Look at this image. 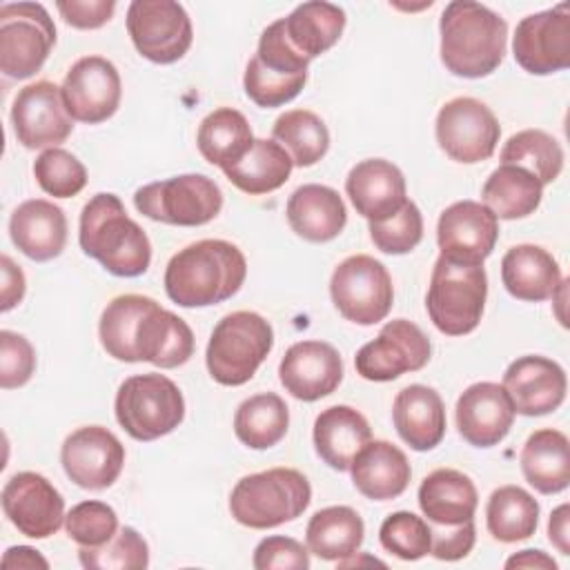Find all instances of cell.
Instances as JSON below:
<instances>
[{"label":"cell","instance_id":"cell-1","mask_svg":"<svg viewBox=\"0 0 570 570\" xmlns=\"http://www.w3.org/2000/svg\"><path fill=\"white\" fill-rule=\"evenodd\" d=\"M98 336L105 352L122 363L147 361L171 370L194 354V332L174 312L142 294H122L100 314Z\"/></svg>","mask_w":570,"mask_h":570},{"label":"cell","instance_id":"cell-2","mask_svg":"<svg viewBox=\"0 0 570 570\" xmlns=\"http://www.w3.org/2000/svg\"><path fill=\"white\" fill-rule=\"evenodd\" d=\"M243 252L220 238L178 249L165 267V292L180 307H209L232 298L245 283Z\"/></svg>","mask_w":570,"mask_h":570},{"label":"cell","instance_id":"cell-3","mask_svg":"<svg viewBox=\"0 0 570 570\" xmlns=\"http://www.w3.org/2000/svg\"><path fill=\"white\" fill-rule=\"evenodd\" d=\"M441 62L461 78L490 76L505 56L508 22L474 0L445 4L439 22Z\"/></svg>","mask_w":570,"mask_h":570},{"label":"cell","instance_id":"cell-4","mask_svg":"<svg viewBox=\"0 0 570 570\" xmlns=\"http://www.w3.org/2000/svg\"><path fill=\"white\" fill-rule=\"evenodd\" d=\"M78 243L87 256L114 276H140L151 263L149 236L127 216L122 200L109 191L91 196L82 207Z\"/></svg>","mask_w":570,"mask_h":570},{"label":"cell","instance_id":"cell-5","mask_svg":"<svg viewBox=\"0 0 570 570\" xmlns=\"http://www.w3.org/2000/svg\"><path fill=\"white\" fill-rule=\"evenodd\" d=\"M312 501L307 476L294 468H269L243 476L229 494L232 517L252 530L298 519Z\"/></svg>","mask_w":570,"mask_h":570},{"label":"cell","instance_id":"cell-6","mask_svg":"<svg viewBox=\"0 0 570 570\" xmlns=\"http://www.w3.org/2000/svg\"><path fill=\"white\" fill-rule=\"evenodd\" d=\"M488 296V274L483 265L459 263L439 256L425 296L432 325L448 336H463L476 330Z\"/></svg>","mask_w":570,"mask_h":570},{"label":"cell","instance_id":"cell-7","mask_svg":"<svg viewBox=\"0 0 570 570\" xmlns=\"http://www.w3.org/2000/svg\"><path fill=\"white\" fill-rule=\"evenodd\" d=\"M274 347V330L256 312L238 309L223 316L207 343L209 376L227 387L247 383Z\"/></svg>","mask_w":570,"mask_h":570},{"label":"cell","instance_id":"cell-8","mask_svg":"<svg viewBox=\"0 0 570 570\" xmlns=\"http://www.w3.org/2000/svg\"><path fill=\"white\" fill-rule=\"evenodd\" d=\"M307 67L309 60L289 45L283 18H278L263 29L258 49L245 67V94L263 109L281 107L301 94L307 82Z\"/></svg>","mask_w":570,"mask_h":570},{"label":"cell","instance_id":"cell-9","mask_svg":"<svg viewBox=\"0 0 570 570\" xmlns=\"http://www.w3.org/2000/svg\"><path fill=\"white\" fill-rule=\"evenodd\" d=\"M120 428L136 441H156L185 419L180 387L165 374L147 372L125 379L114 401Z\"/></svg>","mask_w":570,"mask_h":570},{"label":"cell","instance_id":"cell-10","mask_svg":"<svg viewBox=\"0 0 570 570\" xmlns=\"http://www.w3.org/2000/svg\"><path fill=\"white\" fill-rule=\"evenodd\" d=\"M134 205L156 223L198 227L220 214L223 191L205 174H180L142 185L134 194Z\"/></svg>","mask_w":570,"mask_h":570},{"label":"cell","instance_id":"cell-11","mask_svg":"<svg viewBox=\"0 0 570 570\" xmlns=\"http://www.w3.org/2000/svg\"><path fill=\"white\" fill-rule=\"evenodd\" d=\"M56 45V24L40 2L0 7V71L24 80L42 69Z\"/></svg>","mask_w":570,"mask_h":570},{"label":"cell","instance_id":"cell-12","mask_svg":"<svg viewBox=\"0 0 570 570\" xmlns=\"http://www.w3.org/2000/svg\"><path fill=\"white\" fill-rule=\"evenodd\" d=\"M330 296L345 321L374 325L383 321L394 303L392 276L381 261L354 254L341 261L330 278Z\"/></svg>","mask_w":570,"mask_h":570},{"label":"cell","instance_id":"cell-13","mask_svg":"<svg viewBox=\"0 0 570 570\" xmlns=\"http://www.w3.org/2000/svg\"><path fill=\"white\" fill-rule=\"evenodd\" d=\"M127 33L138 53L156 65L180 60L194 40L191 20L174 0H134L127 9Z\"/></svg>","mask_w":570,"mask_h":570},{"label":"cell","instance_id":"cell-14","mask_svg":"<svg viewBox=\"0 0 570 570\" xmlns=\"http://www.w3.org/2000/svg\"><path fill=\"white\" fill-rule=\"evenodd\" d=\"M439 147L456 163L474 165L488 160L501 138V127L492 109L470 96L448 100L434 122Z\"/></svg>","mask_w":570,"mask_h":570},{"label":"cell","instance_id":"cell-15","mask_svg":"<svg viewBox=\"0 0 570 570\" xmlns=\"http://www.w3.org/2000/svg\"><path fill=\"white\" fill-rule=\"evenodd\" d=\"M432 354L430 338L425 332L407 321V318H394L387 321L379 336L370 343H365L356 356L354 367L356 374L365 381H394L405 372H419L428 365Z\"/></svg>","mask_w":570,"mask_h":570},{"label":"cell","instance_id":"cell-16","mask_svg":"<svg viewBox=\"0 0 570 570\" xmlns=\"http://www.w3.org/2000/svg\"><path fill=\"white\" fill-rule=\"evenodd\" d=\"M517 65L532 76H548L570 65V7L552 9L521 18L512 38Z\"/></svg>","mask_w":570,"mask_h":570},{"label":"cell","instance_id":"cell-17","mask_svg":"<svg viewBox=\"0 0 570 570\" xmlns=\"http://www.w3.org/2000/svg\"><path fill=\"white\" fill-rule=\"evenodd\" d=\"M11 125L18 142L27 149L58 147L73 131V118L65 107L62 89L49 80L31 82L16 94Z\"/></svg>","mask_w":570,"mask_h":570},{"label":"cell","instance_id":"cell-18","mask_svg":"<svg viewBox=\"0 0 570 570\" xmlns=\"http://www.w3.org/2000/svg\"><path fill=\"white\" fill-rule=\"evenodd\" d=\"M2 510L13 528L29 539H47L65 523V499L38 472H16L2 488Z\"/></svg>","mask_w":570,"mask_h":570},{"label":"cell","instance_id":"cell-19","mask_svg":"<svg viewBox=\"0 0 570 570\" xmlns=\"http://www.w3.org/2000/svg\"><path fill=\"white\" fill-rule=\"evenodd\" d=\"M60 463L78 488L105 490L114 485L122 472L125 445L107 428L85 425L65 439Z\"/></svg>","mask_w":570,"mask_h":570},{"label":"cell","instance_id":"cell-20","mask_svg":"<svg viewBox=\"0 0 570 570\" xmlns=\"http://www.w3.org/2000/svg\"><path fill=\"white\" fill-rule=\"evenodd\" d=\"M62 100L73 120L98 125L118 111L122 82L116 65L102 56L76 60L62 80Z\"/></svg>","mask_w":570,"mask_h":570},{"label":"cell","instance_id":"cell-21","mask_svg":"<svg viewBox=\"0 0 570 570\" xmlns=\"http://www.w3.org/2000/svg\"><path fill=\"white\" fill-rule=\"evenodd\" d=\"M499 238V218L476 200H456L445 207L436 223L441 256L459 263L483 265Z\"/></svg>","mask_w":570,"mask_h":570},{"label":"cell","instance_id":"cell-22","mask_svg":"<svg viewBox=\"0 0 570 570\" xmlns=\"http://www.w3.org/2000/svg\"><path fill=\"white\" fill-rule=\"evenodd\" d=\"M278 379L294 399L312 403L341 385L343 361L338 350L325 341H298L281 358Z\"/></svg>","mask_w":570,"mask_h":570},{"label":"cell","instance_id":"cell-23","mask_svg":"<svg viewBox=\"0 0 570 570\" xmlns=\"http://www.w3.org/2000/svg\"><path fill=\"white\" fill-rule=\"evenodd\" d=\"M501 385L508 392L517 414L543 416L563 403L568 379L557 361L528 354L508 365Z\"/></svg>","mask_w":570,"mask_h":570},{"label":"cell","instance_id":"cell-24","mask_svg":"<svg viewBox=\"0 0 570 570\" xmlns=\"http://www.w3.org/2000/svg\"><path fill=\"white\" fill-rule=\"evenodd\" d=\"M514 414L508 392L492 381L465 387L454 407L456 430L474 448L499 445L508 436Z\"/></svg>","mask_w":570,"mask_h":570},{"label":"cell","instance_id":"cell-25","mask_svg":"<svg viewBox=\"0 0 570 570\" xmlns=\"http://www.w3.org/2000/svg\"><path fill=\"white\" fill-rule=\"evenodd\" d=\"M345 194L350 196L356 214L370 223L392 216L407 200L403 171L385 158L356 163L345 178Z\"/></svg>","mask_w":570,"mask_h":570},{"label":"cell","instance_id":"cell-26","mask_svg":"<svg viewBox=\"0 0 570 570\" xmlns=\"http://www.w3.org/2000/svg\"><path fill=\"white\" fill-rule=\"evenodd\" d=\"M9 236L27 258L36 263L51 261L65 249L67 216L51 200H24L9 218Z\"/></svg>","mask_w":570,"mask_h":570},{"label":"cell","instance_id":"cell-27","mask_svg":"<svg viewBox=\"0 0 570 570\" xmlns=\"http://www.w3.org/2000/svg\"><path fill=\"white\" fill-rule=\"evenodd\" d=\"M392 421L399 436L416 452L436 448L445 436V405L434 387L412 383L394 396Z\"/></svg>","mask_w":570,"mask_h":570},{"label":"cell","instance_id":"cell-28","mask_svg":"<svg viewBox=\"0 0 570 570\" xmlns=\"http://www.w3.org/2000/svg\"><path fill=\"white\" fill-rule=\"evenodd\" d=\"M476 505V488L461 470L439 468L419 485V508L430 525L452 528L474 521Z\"/></svg>","mask_w":570,"mask_h":570},{"label":"cell","instance_id":"cell-29","mask_svg":"<svg viewBox=\"0 0 570 570\" xmlns=\"http://www.w3.org/2000/svg\"><path fill=\"white\" fill-rule=\"evenodd\" d=\"M285 214L292 232L309 243L336 238L347 223V209L338 191L316 183L294 189L287 198Z\"/></svg>","mask_w":570,"mask_h":570},{"label":"cell","instance_id":"cell-30","mask_svg":"<svg viewBox=\"0 0 570 570\" xmlns=\"http://www.w3.org/2000/svg\"><path fill=\"white\" fill-rule=\"evenodd\" d=\"M354 488L372 501H390L410 485L412 468L401 448L390 441H370L350 465Z\"/></svg>","mask_w":570,"mask_h":570},{"label":"cell","instance_id":"cell-31","mask_svg":"<svg viewBox=\"0 0 570 570\" xmlns=\"http://www.w3.org/2000/svg\"><path fill=\"white\" fill-rule=\"evenodd\" d=\"M561 278L563 276L557 258L539 245H514L501 258V281L508 294L517 301H548L557 292Z\"/></svg>","mask_w":570,"mask_h":570},{"label":"cell","instance_id":"cell-32","mask_svg":"<svg viewBox=\"0 0 570 570\" xmlns=\"http://www.w3.org/2000/svg\"><path fill=\"white\" fill-rule=\"evenodd\" d=\"M314 450L332 470L347 472L354 456L372 441L367 419L350 405L325 407L314 421Z\"/></svg>","mask_w":570,"mask_h":570},{"label":"cell","instance_id":"cell-33","mask_svg":"<svg viewBox=\"0 0 570 570\" xmlns=\"http://www.w3.org/2000/svg\"><path fill=\"white\" fill-rule=\"evenodd\" d=\"M519 461L525 481L541 494L563 492L570 483V441L561 430L543 428L532 432Z\"/></svg>","mask_w":570,"mask_h":570},{"label":"cell","instance_id":"cell-34","mask_svg":"<svg viewBox=\"0 0 570 570\" xmlns=\"http://www.w3.org/2000/svg\"><path fill=\"white\" fill-rule=\"evenodd\" d=\"M345 20V11L338 4L312 0L298 4L287 18H283V29L289 45L312 60L338 42Z\"/></svg>","mask_w":570,"mask_h":570},{"label":"cell","instance_id":"cell-35","mask_svg":"<svg viewBox=\"0 0 570 570\" xmlns=\"http://www.w3.org/2000/svg\"><path fill=\"white\" fill-rule=\"evenodd\" d=\"M363 539V519L350 505H330L314 512L305 530L307 550L323 561H341L358 552Z\"/></svg>","mask_w":570,"mask_h":570},{"label":"cell","instance_id":"cell-36","mask_svg":"<svg viewBox=\"0 0 570 570\" xmlns=\"http://www.w3.org/2000/svg\"><path fill=\"white\" fill-rule=\"evenodd\" d=\"M292 167L294 163L289 154L276 140L254 138L245 156L234 165L225 167L223 174L240 191L249 196H261L283 187L292 174Z\"/></svg>","mask_w":570,"mask_h":570},{"label":"cell","instance_id":"cell-37","mask_svg":"<svg viewBox=\"0 0 570 570\" xmlns=\"http://www.w3.org/2000/svg\"><path fill=\"white\" fill-rule=\"evenodd\" d=\"M543 185L523 167L499 165L481 189L483 205L503 220H517L534 214L541 205Z\"/></svg>","mask_w":570,"mask_h":570},{"label":"cell","instance_id":"cell-38","mask_svg":"<svg viewBox=\"0 0 570 570\" xmlns=\"http://www.w3.org/2000/svg\"><path fill=\"white\" fill-rule=\"evenodd\" d=\"M254 134L247 118L232 107H218L207 114L196 134L200 156L220 169L234 165L252 147Z\"/></svg>","mask_w":570,"mask_h":570},{"label":"cell","instance_id":"cell-39","mask_svg":"<svg viewBox=\"0 0 570 570\" xmlns=\"http://www.w3.org/2000/svg\"><path fill=\"white\" fill-rule=\"evenodd\" d=\"M289 428V410L274 392H261L245 399L234 414L236 439L252 450L276 445Z\"/></svg>","mask_w":570,"mask_h":570},{"label":"cell","instance_id":"cell-40","mask_svg":"<svg viewBox=\"0 0 570 570\" xmlns=\"http://www.w3.org/2000/svg\"><path fill=\"white\" fill-rule=\"evenodd\" d=\"M485 523L492 539L501 543L530 539L539 525V503L519 485H501L488 499Z\"/></svg>","mask_w":570,"mask_h":570},{"label":"cell","instance_id":"cell-41","mask_svg":"<svg viewBox=\"0 0 570 570\" xmlns=\"http://www.w3.org/2000/svg\"><path fill=\"white\" fill-rule=\"evenodd\" d=\"M274 140L289 154L296 167L316 165L330 149V131L309 109H289L274 120Z\"/></svg>","mask_w":570,"mask_h":570},{"label":"cell","instance_id":"cell-42","mask_svg":"<svg viewBox=\"0 0 570 570\" xmlns=\"http://www.w3.org/2000/svg\"><path fill=\"white\" fill-rule=\"evenodd\" d=\"M501 165L523 167L541 185H548L554 183L563 169V149L550 134L541 129H523L505 140Z\"/></svg>","mask_w":570,"mask_h":570},{"label":"cell","instance_id":"cell-43","mask_svg":"<svg viewBox=\"0 0 570 570\" xmlns=\"http://www.w3.org/2000/svg\"><path fill=\"white\" fill-rule=\"evenodd\" d=\"M78 559L87 570H145L149 566V546L138 530L125 525L105 546L80 548Z\"/></svg>","mask_w":570,"mask_h":570},{"label":"cell","instance_id":"cell-44","mask_svg":"<svg viewBox=\"0 0 570 570\" xmlns=\"http://www.w3.org/2000/svg\"><path fill=\"white\" fill-rule=\"evenodd\" d=\"M33 178L40 189L53 198H71L87 185L85 165L67 149H45L33 163Z\"/></svg>","mask_w":570,"mask_h":570},{"label":"cell","instance_id":"cell-45","mask_svg":"<svg viewBox=\"0 0 570 570\" xmlns=\"http://www.w3.org/2000/svg\"><path fill=\"white\" fill-rule=\"evenodd\" d=\"M379 541L394 557L403 561H416L430 554V546H432L430 523L423 517L407 510L392 512L390 517L383 519L379 528Z\"/></svg>","mask_w":570,"mask_h":570},{"label":"cell","instance_id":"cell-46","mask_svg":"<svg viewBox=\"0 0 570 570\" xmlns=\"http://www.w3.org/2000/svg\"><path fill=\"white\" fill-rule=\"evenodd\" d=\"M370 238L383 254L399 256L412 252L423 238L421 209L412 200H405L392 216L370 223Z\"/></svg>","mask_w":570,"mask_h":570},{"label":"cell","instance_id":"cell-47","mask_svg":"<svg viewBox=\"0 0 570 570\" xmlns=\"http://www.w3.org/2000/svg\"><path fill=\"white\" fill-rule=\"evenodd\" d=\"M65 530L80 548H98L118 532V514L105 501H80L67 512Z\"/></svg>","mask_w":570,"mask_h":570},{"label":"cell","instance_id":"cell-48","mask_svg":"<svg viewBox=\"0 0 570 570\" xmlns=\"http://www.w3.org/2000/svg\"><path fill=\"white\" fill-rule=\"evenodd\" d=\"M36 372V350L18 332H0V385L2 390L22 387Z\"/></svg>","mask_w":570,"mask_h":570},{"label":"cell","instance_id":"cell-49","mask_svg":"<svg viewBox=\"0 0 570 570\" xmlns=\"http://www.w3.org/2000/svg\"><path fill=\"white\" fill-rule=\"evenodd\" d=\"M256 570H272V568H294V570H307L309 568V550L283 534L265 537L258 541L254 548V559H252Z\"/></svg>","mask_w":570,"mask_h":570},{"label":"cell","instance_id":"cell-50","mask_svg":"<svg viewBox=\"0 0 570 570\" xmlns=\"http://www.w3.org/2000/svg\"><path fill=\"white\" fill-rule=\"evenodd\" d=\"M430 532H432L430 554L439 561H459V559L468 557L476 541L474 521L452 525V528L430 525Z\"/></svg>","mask_w":570,"mask_h":570},{"label":"cell","instance_id":"cell-51","mask_svg":"<svg viewBox=\"0 0 570 570\" xmlns=\"http://www.w3.org/2000/svg\"><path fill=\"white\" fill-rule=\"evenodd\" d=\"M56 9L62 20L76 29H98L111 20L116 11L114 0H58Z\"/></svg>","mask_w":570,"mask_h":570},{"label":"cell","instance_id":"cell-52","mask_svg":"<svg viewBox=\"0 0 570 570\" xmlns=\"http://www.w3.org/2000/svg\"><path fill=\"white\" fill-rule=\"evenodd\" d=\"M0 267H2V305H0V309L9 312L11 307H16L22 301L27 281H24L20 265H16L7 254H2Z\"/></svg>","mask_w":570,"mask_h":570},{"label":"cell","instance_id":"cell-53","mask_svg":"<svg viewBox=\"0 0 570 570\" xmlns=\"http://www.w3.org/2000/svg\"><path fill=\"white\" fill-rule=\"evenodd\" d=\"M568 519H570V508L568 503H561L559 508L552 510L550 519H548V539L550 543L561 552V554H570V528H568Z\"/></svg>","mask_w":570,"mask_h":570},{"label":"cell","instance_id":"cell-54","mask_svg":"<svg viewBox=\"0 0 570 570\" xmlns=\"http://www.w3.org/2000/svg\"><path fill=\"white\" fill-rule=\"evenodd\" d=\"M2 568H24V570H36L49 568V561L29 546H11L4 554H2Z\"/></svg>","mask_w":570,"mask_h":570},{"label":"cell","instance_id":"cell-55","mask_svg":"<svg viewBox=\"0 0 570 570\" xmlns=\"http://www.w3.org/2000/svg\"><path fill=\"white\" fill-rule=\"evenodd\" d=\"M505 568H534V570H557V561L546 554L543 550H521L517 554H512L505 561Z\"/></svg>","mask_w":570,"mask_h":570},{"label":"cell","instance_id":"cell-56","mask_svg":"<svg viewBox=\"0 0 570 570\" xmlns=\"http://www.w3.org/2000/svg\"><path fill=\"white\" fill-rule=\"evenodd\" d=\"M336 566H338V568H354V566H356V568H358V566H381V568H385L383 561H379V559H374V557H370V554L358 557V552H354V554H350V557L336 561Z\"/></svg>","mask_w":570,"mask_h":570}]
</instances>
